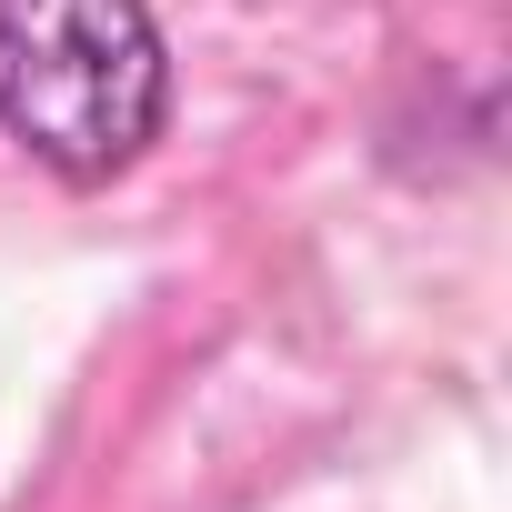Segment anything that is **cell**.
I'll return each instance as SVG.
<instances>
[{"label":"cell","instance_id":"6da1fadb","mask_svg":"<svg viewBox=\"0 0 512 512\" xmlns=\"http://www.w3.org/2000/svg\"><path fill=\"white\" fill-rule=\"evenodd\" d=\"M171 131V41L151 0H0V141L101 191Z\"/></svg>","mask_w":512,"mask_h":512}]
</instances>
